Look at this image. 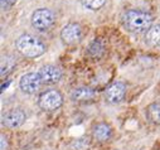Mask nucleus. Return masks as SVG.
Here are the masks:
<instances>
[{"label": "nucleus", "instance_id": "f257e3e1", "mask_svg": "<svg viewBox=\"0 0 160 150\" xmlns=\"http://www.w3.org/2000/svg\"><path fill=\"white\" fill-rule=\"evenodd\" d=\"M17 49L19 53H22L25 57L35 58L42 56L46 51L44 44L39 41L37 37H33L30 34H23L17 39Z\"/></svg>", "mask_w": 160, "mask_h": 150}, {"label": "nucleus", "instance_id": "f03ea898", "mask_svg": "<svg viewBox=\"0 0 160 150\" xmlns=\"http://www.w3.org/2000/svg\"><path fill=\"white\" fill-rule=\"evenodd\" d=\"M152 19L149 14L136 10H130L124 15V24L125 27L135 33H141L149 30L151 28Z\"/></svg>", "mask_w": 160, "mask_h": 150}, {"label": "nucleus", "instance_id": "7ed1b4c3", "mask_svg": "<svg viewBox=\"0 0 160 150\" xmlns=\"http://www.w3.org/2000/svg\"><path fill=\"white\" fill-rule=\"evenodd\" d=\"M54 22V14L48 9H38L32 15V25L38 30L48 29Z\"/></svg>", "mask_w": 160, "mask_h": 150}, {"label": "nucleus", "instance_id": "20e7f679", "mask_svg": "<svg viewBox=\"0 0 160 150\" xmlns=\"http://www.w3.org/2000/svg\"><path fill=\"white\" fill-rule=\"evenodd\" d=\"M62 101H63V98H62L61 93L56 90H51V91H47L41 95V97H39V106L43 110L53 111V110H57L58 107H61Z\"/></svg>", "mask_w": 160, "mask_h": 150}, {"label": "nucleus", "instance_id": "39448f33", "mask_svg": "<svg viewBox=\"0 0 160 150\" xmlns=\"http://www.w3.org/2000/svg\"><path fill=\"white\" fill-rule=\"evenodd\" d=\"M42 78L39 76V73L37 72H30V73H27L20 78V82H19V86L20 88L25 92V93H34L39 90L42 85Z\"/></svg>", "mask_w": 160, "mask_h": 150}, {"label": "nucleus", "instance_id": "423d86ee", "mask_svg": "<svg viewBox=\"0 0 160 150\" xmlns=\"http://www.w3.org/2000/svg\"><path fill=\"white\" fill-rule=\"evenodd\" d=\"M61 37L66 44H73L81 38V28L78 24H67L62 29Z\"/></svg>", "mask_w": 160, "mask_h": 150}, {"label": "nucleus", "instance_id": "0eeeda50", "mask_svg": "<svg viewBox=\"0 0 160 150\" xmlns=\"http://www.w3.org/2000/svg\"><path fill=\"white\" fill-rule=\"evenodd\" d=\"M38 73L41 76L43 83H54V82H58L61 78V71L52 64L43 66Z\"/></svg>", "mask_w": 160, "mask_h": 150}, {"label": "nucleus", "instance_id": "6e6552de", "mask_svg": "<svg viewBox=\"0 0 160 150\" xmlns=\"http://www.w3.org/2000/svg\"><path fill=\"white\" fill-rule=\"evenodd\" d=\"M125 85L121 83V82H115L112 83L110 87H107L106 90V98L112 102V103H116V102H120L122 98H124V95H125Z\"/></svg>", "mask_w": 160, "mask_h": 150}, {"label": "nucleus", "instance_id": "1a4fd4ad", "mask_svg": "<svg viewBox=\"0 0 160 150\" xmlns=\"http://www.w3.org/2000/svg\"><path fill=\"white\" fill-rule=\"evenodd\" d=\"M3 120H4L3 122H4L5 126H8L10 129H15V128H19L24 122L25 114L22 110H12L4 116Z\"/></svg>", "mask_w": 160, "mask_h": 150}, {"label": "nucleus", "instance_id": "9d476101", "mask_svg": "<svg viewBox=\"0 0 160 150\" xmlns=\"http://www.w3.org/2000/svg\"><path fill=\"white\" fill-rule=\"evenodd\" d=\"M96 96V92L88 87H79L73 90L72 92V100L74 101H87Z\"/></svg>", "mask_w": 160, "mask_h": 150}, {"label": "nucleus", "instance_id": "9b49d317", "mask_svg": "<svg viewBox=\"0 0 160 150\" xmlns=\"http://www.w3.org/2000/svg\"><path fill=\"white\" fill-rule=\"evenodd\" d=\"M92 135L97 141H106L111 136V129L106 124H98L95 126Z\"/></svg>", "mask_w": 160, "mask_h": 150}, {"label": "nucleus", "instance_id": "f8f14e48", "mask_svg": "<svg viewBox=\"0 0 160 150\" xmlns=\"http://www.w3.org/2000/svg\"><path fill=\"white\" fill-rule=\"evenodd\" d=\"M146 42L150 46H159L160 44V24L152 25L146 33Z\"/></svg>", "mask_w": 160, "mask_h": 150}, {"label": "nucleus", "instance_id": "ddd939ff", "mask_svg": "<svg viewBox=\"0 0 160 150\" xmlns=\"http://www.w3.org/2000/svg\"><path fill=\"white\" fill-rule=\"evenodd\" d=\"M148 118L152 122L160 124V102H154L148 107Z\"/></svg>", "mask_w": 160, "mask_h": 150}, {"label": "nucleus", "instance_id": "4468645a", "mask_svg": "<svg viewBox=\"0 0 160 150\" xmlns=\"http://www.w3.org/2000/svg\"><path fill=\"white\" fill-rule=\"evenodd\" d=\"M14 59L10 56H3L2 57V76H7V74L13 69L14 67Z\"/></svg>", "mask_w": 160, "mask_h": 150}, {"label": "nucleus", "instance_id": "2eb2a0df", "mask_svg": "<svg viewBox=\"0 0 160 150\" xmlns=\"http://www.w3.org/2000/svg\"><path fill=\"white\" fill-rule=\"evenodd\" d=\"M81 2L87 9L91 10H97L105 4V0H81Z\"/></svg>", "mask_w": 160, "mask_h": 150}, {"label": "nucleus", "instance_id": "dca6fc26", "mask_svg": "<svg viewBox=\"0 0 160 150\" xmlns=\"http://www.w3.org/2000/svg\"><path fill=\"white\" fill-rule=\"evenodd\" d=\"M8 148V141H7V138L2 134V150H7Z\"/></svg>", "mask_w": 160, "mask_h": 150}, {"label": "nucleus", "instance_id": "f3484780", "mask_svg": "<svg viewBox=\"0 0 160 150\" xmlns=\"http://www.w3.org/2000/svg\"><path fill=\"white\" fill-rule=\"evenodd\" d=\"M14 2H15V0H2V7H3V8H4V7H9V5H12Z\"/></svg>", "mask_w": 160, "mask_h": 150}]
</instances>
